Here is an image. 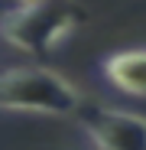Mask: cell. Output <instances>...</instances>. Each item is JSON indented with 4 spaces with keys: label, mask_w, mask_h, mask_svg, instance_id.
Wrapping results in <instances>:
<instances>
[{
    "label": "cell",
    "mask_w": 146,
    "mask_h": 150,
    "mask_svg": "<svg viewBox=\"0 0 146 150\" xmlns=\"http://www.w3.org/2000/svg\"><path fill=\"white\" fill-rule=\"evenodd\" d=\"M85 23L75 4H16L0 13V39L29 56H45Z\"/></svg>",
    "instance_id": "2"
},
{
    "label": "cell",
    "mask_w": 146,
    "mask_h": 150,
    "mask_svg": "<svg viewBox=\"0 0 146 150\" xmlns=\"http://www.w3.org/2000/svg\"><path fill=\"white\" fill-rule=\"evenodd\" d=\"M78 124L97 150H146V117L140 114L85 105Z\"/></svg>",
    "instance_id": "3"
},
{
    "label": "cell",
    "mask_w": 146,
    "mask_h": 150,
    "mask_svg": "<svg viewBox=\"0 0 146 150\" xmlns=\"http://www.w3.org/2000/svg\"><path fill=\"white\" fill-rule=\"evenodd\" d=\"M101 72L110 88L133 95V98H146V49H120L110 52L101 62Z\"/></svg>",
    "instance_id": "4"
},
{
    "label": "cell",
    "mask_w": 146,
    "mask_h": 150,
    "mask_svg": "<svg viewBox=\"0 0 146 150\" xmlns=\"http://www.w3.org/2000/svg\"><path fill=\"white\" fill-rule=\"evenodd\" d=\"M0 108L52 117H78L85 105L81 91L62 72L42 65H16L0 72Z\"/></svg>",
    "instance_id": "1"
},
{
    "label": "cell",
    "mask_w": 146,
    "mask_h": 150,
    "mask_svg": "<svg viewBox=\"0 0 146 150\" xmlns=\"http://www.w3.org/2000/svg\"><path fill=\"white\" fill-rule=\"evenodd\" d=\"M0 72H3V69H0Z\"/></svg>",
    "instance_id": "5"
}]
</instances>
